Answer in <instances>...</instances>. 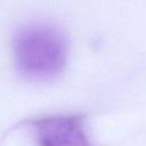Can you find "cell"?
<instances>
[{"mask_svg":"<svg viewBox=\"0 0 146 146\" xmlns=\"http://www.w3.org/2000/svg\"><path fill=\"white\" fill-rule=\"evenodd\" d=\"M15 64L19 73L32 80H48L63 70L67 57L64 35L48 24H30L14 38Z\"/></svg>","mask_w":146,"mask_h":146,"instance_id":"1","label":"cell"},{"mask_svg":"<svg viewBox=\"0 0 146 146\" xmlns=\"http://www.w3.org/2000/svg\"><path fill=\"white\" fill-rule=\"evenodd\" d=\"M39 146H91L81 116L55 115L33 122Z\"/></svg>","mask_w":146,"mask_h":146,"instance_id":"2","label":"cell"}]
</instances>
